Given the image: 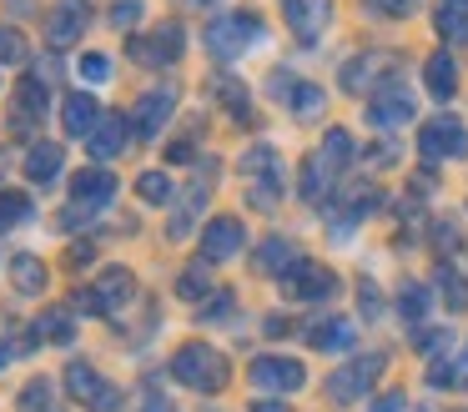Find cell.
Masks as SVG:
<instances>
[{
	"label": "cell",
	"instance_id": "obj_33",
	"mask_svg": "<svg viewBox=\"0 0 468 412\" xmlns=\"http://www.w3.org/2000/svg\"><path fill=\"white\" fill-rule=\"evenodd\" d=\"M438 291H443V301H448L453 312H463V307H468V281L458 277L453 267H438Z\"/></svg>",
	"mask_w": 468,
	"mask_h": 412
},
{
	"label": "cell",
	"instance_id": "obj_34",
	"mask_svg": "<svg viewBox=\"0 0 468 412\" xmlns=\"http://www.w3.org/2000/svg\"><path fill=\"white\" fill-rule=\"evenodd\" d=\"M142 16H146V0H112V10H106V20H112L116 30H132Z\"/></svg>",
	"mask_w": 468,
	"mask_h": 412
},
{
	"label": "cell",
	"instance_id": "obj_1",
	"mask_svg": "<svg viewBox=\"0 0 468 412\" xmlns=\"http://www.w3.org/2000/svg\"><path fill=\"white\" fill-rule=\"evenodd\" d=\"M172 372L182 387H197V392H222L227 377H232V367H227V357L212 347V342H186V347L172 352Z\"/></svg>",
	"mask_w": 468,
	"mask_h": 412
},
{
	"label": "cell",
	"instance_id": "obj_7",
	"mask_svg": "<svg viewBox=\"0 0 468 412\" xmlns=\"http://www.w3.org/2000/svg\"><path fill=\"white\" fill-rule=\"evenodd\" d=\"M247 251V221L242 217H212L202 227V261L207 267H222V261L242 257Z\"/></svg>",
	"mask_w": 468,
	"mask_h": 412
},
{
	"label": "cell",
	"instance_id": "obj_38",
	"mask_svg": "<svg viewBox=\"0 0 468 412\" xmlns=\"http://www.w3.org/2000/svg\"><path fill=\"white\" fill-rule=\"evenodd\" d=\"M176 291H182L186 301H197V297H202V291H207V271H202V261H197L192 271H182V281H176Z\"/></svg>",
	"mask_w": 468,
	"mask_h": 412
},
{
	"label": "cell",
	"instance_id": "obj_21",
	"mask_svg": "<svg viewBox=\"0 0 468 412\" xmlns=\"http://www.w3.org/2000/svg\"><path fill=\"white\" fill-rule=\"evenodd\" d=\"M423 86L433 100H453L458 96V60L448 56V50H438V56L423 60Z\"/></svg>",
	"mask_w": 468,
	"mask_h": 412
},
{
	"label": "cell",
	"instance_id": "obj_4",
	"mask_svg": "<svg viewBox=\"0 0 468 412\" xmlns=\"http://www.w3.org/2000/svg\"><path fill=\"white\" fill-rule=\"evenodd\" d=\"M46 111H51V86H46V80L31 70V76H21V86L11 90V106H5V131H11V136H21V141L41 136Z\"/></svg>",
	"mask_w": 468,
	"mask_h": 412
},
{
	"label": "cell",
	"instance_id": "obj_11",
	"mask_svg": "<svg viewBox=\"0 0 468 412\" xmlns=\"http://www.w3.org/2000/svg\"><path fill=\"white\" fill-rule=\"evenodd\" d=\"M383 352H367V357H357V362H347L343 372H333V382H327V397L333 402H353V397H363L367 387H373V377L383 372Z\"/></svg>",
	"mask_w": 468,
	"mask_h": 412
},
{
	"label": "cell",
	"instance_id": "obj_45",
	"mask_svg": "<svg viewBox=\"0 0 468 412\" xmlns=\"http://www.w3.org/2000/svg\"><path fill=\"white\" fill-rule=\"evenodd\" d=\"M197 5H217V0H197Z\"/></svg>",
	"mask_w": 468,
	"mask_h": 412
},
{
	"label": "cell",
	"instance_id": "obj_27",
	"mask_svg": "<svg viewBox=\"0 0 468 412\" xmlns=\"http://www.w3.org/2000/svg\"><path fill=\"white\" fill-rule=\"evenodd\" d=\"M36 217V201L26 196V191H0V237L16 227H26V221Z\"/></svg>",
	"mask_w": 468,
	"mask_h": 412
},
{
	"label": "cell",
	"instance_id": "obj_30",
	"mask_svg": "<svg viewBox=\"0 0 468 412\" xmlns=\"http://www.w3.org/2000/svg\"><path fill=\"white\" fill-rule=\"evenodd\" d=\"M317 156H323V161H327V166H333V171H343L347 161H353V136H347L343 126H333V131H327V136H323V151H317Z\"/></svg>",
	"mask_w": 468,
	"mask_h": 412
},
{
	"label": "cell",
	"instance_id": "obj_8",
	"mask_svg": "<svg viewBox=\"0 0 468 412\" xmlns=\"http://www.w3.org/2000/svg\"><path fill=\"white\" fill-rule=\"evenodd\" d=\"M182 50H186V26L182 20H162L146 40L142 36L132 40V60H142V66H176Z\"/></svg>",
	"mask_w": 468,
	"mask_h": 412
},
{
	"label": "cell",
	"instance_id": "obj_13",
	"mask_svg": "<svg viewBox=\"0 0 468 412\" xmlns=\"http://www.w3.org/2000/svg\"><path fill=\"white\" fill-rule=\"evenodd\" d=\"M132 146H136L132 116H101V126H96L91 141H86V151H91L96 161H122Z\"/></svg>",
	"mask_w": 468,
	"mask_h": 412
},
{
	"label": "cell",
	"instance_id": "obj_2",
	"mask_svg": "<svg viewBox=\"0 0 468 412\" xmlns=\"http://www.w3.org/2000/svg\"><path fill=\"white\" fill-rule=\"evenodd\" d=\"M136 297V277L126 267H106L91 287H76L71 291V312H86V317H112V312L132 307Z\"/></svg>",
	"mask_w": 468,
	"mask_h": 412
},
{
	"label": "cell",
	"instance_id": "obj_5",
	"mask_svg": "<svg viewBox=\"0 0 468 412\" xmlns=\"http://www.w3.org/2000/svg\"><path fill=\"white\" fill-rule=\"evenodd\" d=\"M277 281H282V291L292 301H327L337 291V271L323 267V261H313V257H297Z\"/></svg>",
	"mask_w": 468,
	"mask_h": 412
},
{
	"label": "cell",
	"instance_id": "obj_19",
	"mask_svg": "<svg viewBox=\"0 0 468 412\" xmlns=\"http://www.w3.org/2000/svg\"><path fill=\"white\" fill-rule=\"evenodd\" d=\"M112 196H116V176H112L106 166H81V171L71 176V201H76V206L101 211Z\"/></svg>",
	"mask_w": 468,
	"mask_h": 412
},
{
	"label": "cell",
	"instance_id": "obj_25",
	"mask_svg": "<svg viewBox=\"0 0 468 412\" xmlns=\"http://www.w3.org/2000/svg\"><path fill=\"white\" fill-rule=\"evenodd\" d=\"M303 257V251L292 247V241H282V237H267L262 247H257V271H267V277H282L292 261Z\"/></svg>",
	"mask_w": 468,
	"mask_h": 412
},
{
	"label": "cell",
	"instance_id": "obj_31",
	"mask_svg": "<svg viewBox=\"0 0 468 412\" xmlns=\"http://www.w3.org/2000/svg\"><path fill=\"white\" fill-rule=\"evenodd\" d=\"M136 196H142L146 206L172 201V176H166V171H142V176H136Z\"/></svg>",
	"mask_w": 468,
	"mask_h": 412
},
{
	"label": "cell",
	"instance_id": "obj_12",
	"mask_svg": "<svg viewBox=\"0 0 468 412\" xmlns=\"http://www.w3.org/2000/svg\"><path fill=\"white\" fill-rule=\"evenodd\" d=\"M247 377H252V387H262V392H297L307 382V372H303L297 357H257L252 367H247Z\"/></svg>",
	"mask_w": 468,
	"mask_h": 412
},
{
	"label": "cell",
	"instance_id": "obj_41",
	"mask_svg": "<svg viewBox=\"0 0 468 412\" xmlns=\"http://www.w3.org/2000/svg\"><path fill=\"white\" fill-rule=\"evenodd\" d=\"M408 402H403V392H388V397H378L373 402V412H403Z\"/></svg>",
	"mask_w": 468,
	"mask_h": 412
},
{
	"label": "cell",
	"instance_id": "obj_15",
	"mask_svg": "<svg viewBox=\"0 0 468 412\" xmlns=\"http://www.w3.org/2000/svg\"><path fill=\"white\" fill-rule=\"evenodd\" d=\"M66 392H71L76 402H86V407H96V412H112L116 402H122L101 377H96L91 362H71V367H66Z\"/></svg>",
	"mask_w": 468,
	"mask_h": 412
},
{
	"label": "cell",
	"instance_id": "obj_37",
	"mask_svg": "<svg viewBox=\"0 0 468 412\" xmlns=\"http://www.w3.org/2000/svg\"><path fill=\"white\" fill-rule=\"evenodd\" d=\"M367 10H373V16H383V20H403L408 10L418 5V0H363Z\"/></svg>",
	"mask_w": 468,
	"mask_h": 412
},
{
	"label": "cell",
	"instance_id": "obj_17",
	"mask_svg": "<svg viewBox=\"0 0 468 412\" xmlns=\"http://www.w3.org/2000/svg\"><path fill=\"white\" fill-rule=\"evenodd\" d=\"M96 126H101V100H96L91 90H71V96L61 100V131L76 141H91Z\"/></svg>",
	"mask_w": 468,
	"mask_h": 412
},
{
	"label": "cell",
	"instance_id": "obj_23",
	"mask_svg": "<svg viewBox=\"0 0 468 412\" xmlns=\"http://www.w3.org/2000/svg\"><path fill=\"white\" fill-rule=\"evenodd\" d=\"M433 26L443 40H468V0H433Z\"/></svg>",
	"mask_w": 468,
	"mask_h": 412
},
{
	"label": "cell",
	"instance_id": "obj_14",
	"mask_svg": "<svg viewBox=\"0 0 468 412\" xmlns=\"http://www.w3.org/2000/svg\"><path fill=\"white\" fill-rule=\"evenodd\" d=\"M282 16L292 26V36L303 46H313V40H323L327 20H333V0H282Z\"/></svg>",
	"mask_w": 468,
	"mask_h": 412
},
{
	"label": "cell",
	"instance_id": "obj_28",
	"mask_svg": "<svg viewBox=\"0 0 468 412\" xmlns=\"http://www.w3.org/2000/svg\"><path fill=\"white\" fill-rule=\"evenodd\" d=\"M353 342H357V337H353V322H343V317L313 327V347H317V352H347Z\"/></svg>",
	"mask_w": 468,
	"mask_h": 412
},
{
	"label": "cell",
	"instance_id": "obj_26",
	"mask_svg": "<svg viewBox=\"0 0 468 412\" xmlns=\"http://www.w3.org/2000/svg\"><path fill=\"white\" fill-rule=\"evenodd\" d=\"M333 176H337V171H333V166H327V161L313 151V156L303 161V181H297V191H303V201H313V206H317V201H323V191L333 186Z\"/></svg>",
	"mask_w": 468,
	"mask_h": 412
},
{
	"label": "cell",
	"instance_id": "obj_24",
	"mask_svg": "<svg viewBox=\"0 0 468 412\" xmlns=\"http://www.w3.org/2000/svg\"><path fill=\"white\" fill-rule=\"evenodd\" d=\"M36 337H46V342H56V347H66V342L76 337V317H71V307H46L41 317H36Z\"/></svg>",
	"mask_w": 468,
	"mask_h": 412
},
{
	"label": "cell",
	"instance_id": "obj_40",
	"mask_svg": "<svg viewBox=\"0 0 468 412\" xmlns=\"http://www.w3.org/2000/svg\"><path fill=\"white\" fill-rule=\"evenodd\" d=\"M197 156V141H172L166 146V166H182V161H192Z\"/></svg>",
	"mask_w": 468,
	"mask_h": 412
},
{
	"label": "cell",
	"instance_id": "obj_44",
	"mask_svg": "<svg viewBox=\"0 0 468 412\" xmlns=\"http://www.w3.org/2000/svg\"><path fill=\"white\" fill-rule=\"evenodd\" d=\"M252 412H287L282 402H252Z\"/></svg>",
	"mask_w": 468,
	"mask_h": 412
},
{
	"label": "cell",
	"instance_id": "obj_35",
	"mask_svg": "<svg viewBox=\"0 0 468 412\" xmlns=\"http://www.w3.org/2000/svg\"><path fill=\"white\" fill-rule=\"evenodd\" d=\"M398 312H403L408 322H418L428 312V287H418V281H408L403 291H398Z\"/></svg>",
	"mask_w": 468,
	"mask_h": 412
},
{
	"label": "cell",
	"instance_id": "obj_22",
	"mask_svg": "<svg viewBox=\"0 0 468 412\" xmlns=\"http://www.w3.org/2000/svg\"><path fill=\"white\" fill-rule=\"evenodd\" d=\"M46 281H51L46 261L36 257V251H16V257H11V287L21 291V297H41Z\"/></svg>",
	"mask_w": 468,
	"mask_h": 412
},
{
	"label": "cell",
	"instance_id": "obj_42",
	"mask_svg": "<svg viewBox=\"0 0 468 412\" xmlns=\"http://www.w3.org/2000/svg\"><path fill=\"white\" fill-rule=\"evenodd\" d=\"M363 312H378V287L373 281H363Z\"/></svg>",
	"mask_w": 468,
	"mask_h": 412
},
{
	"label": "cell",
	"instance_id": "obj_6",
	"mask_svg": "<svg viewBox=\"0 0 468 412\" xmlns=\"http://www.w3.org/2000/svg\"><path fill=\"white\" fill-rule=\"evenodd\" d=\"M242 176L252 181V206H277L282 196V156L272 146H252L242 156Z\"/></svg>",
	"mask_w": 468,
	"mask_h": 412
},
{
	"label": "cell",
	"instance_id": "obj_16",
	"mask_svg": "<svg viewBox=\"0 0 468 412\" xmlns=\"http://www.w3.org/2000/svg\"><path fill=\"white\" fill-rule=\"evenodd\" d=\"M86 20H91L86 0H56V5L46 10V40H51V46H76Z\"/></svg>",
	"mask_w": 468,
	"mask_h": 412
},
{
	"label": "cell",
	"instance_id": "obj_20",
	"mask_svg": "<svg viewBox=\"0 0 468 412\" xmlns=\"http://www.w3.org/2000/svg\"><path fill=\"white\" fill-rule=\"evenodd\" d=\"M367 121L383 126V131L408 126V121H413V96H408V90H378V96L367 100Z\"/></svg>",
	"mask_w": 468,
	"mask_h": 412
},
{
	"label": "cell",
	"instance_id": "obj_29",
	"mask_svg": "<svg viewBox=\"0 0 468 412\" xmlns=\"http://www.w3.org/2000/svg\"><path fill=\"white\" fill-rule=\"evenodd\" d=\"M323 106H327V90L313 86V80H297V90H292V100H287V111H292V116H303V121H313Z\"/></svg>",
	"mask_w": 468,
	"mask_h": 412
},
{
	"label": "cell",
	"instance_id": "obj_3",
	"mask_svg": "<svg viewBox=\"0 0 468 412\" xmlns=\"http://www.w3.org/2000/svg\"><path fill=\"white\" fill-rule=\"evenodd\" d=\"M262 36L267 30H262V20H257V10H227V16H212L207 30H202L207 50H212L217 60H237L247 46H257Z\"/></svg>",
	"mask_w": 468,
	"mask_h": 412
},
{
	"label": "cell",
	"instance_id": "obj_32",
	"mask_svg": "<svg viewBox=\"0 0 468 412\" xmlns=\"http://www.w3.org/2000/svg\"><path fill=\"white\" fill-rule=\"evenodd\" d=\"M31 60V40L16 26H0V66H26Z\"/></svg>",
	"mask_w": 468,
	"mask_h": 412
},
{
	"label": "cell",
	"instance_id": "obj_43",
	"mask_svg": "<svg viewBox=\"0 0 468 412\" xmlns=\"http://www.w3.org/2000/svg\"><path fill=\"white\" fill-rule=\"evenodd\" d=\"M142 412H176V407H172L166 397H146V402H142Z\"/></svg>",
	"mask_w": 468,
	"mask_h": 412
},
{
	"label": "cell",
	"instance_id": "obj_18",
	"mask_svg": "<svg viewBox=\"0 0 468 412\" xmlns=\"http://www.w3.org/2000/svg\"><path fill=\"white\" fill-rule=\"evenodd\" d=\"M61 171H66V146L61 141H31L26 146V181L31 186H51V181H61Z\"/></svg>",
	"mask_w": 468,
	"mask_h": 412
},
{
	"label": "cell",
	"instance_id": "obj_9",
	"mask_svg": "<svg viewBox=\"0 0 468 412\" xmlns=\"http://www.w3.org/2000/svg\"><path fill=\"white\" fill-rule=\"evenodd\" d=\"M418 151H423L428 161H458V156H468V126L458 116H433L423 126V136H418Z\"/></svg>",
	"mask_w": 468,
	"mask_h": 412
},
{
	"label": "cell",
	"instance_id": "obj_36",
	"mask_svg": "<svg viewBox=\"0 0 468 412\" xmlns=\"http://www.w3.org/2000/svg\"><path fill=\"white\" fill-rule=\"evenodd\" d=\"M76 70H81V80H91V86H101V80L112 76V60H106V50H86V56L76 60Z\"/></svg>",
	"mask_w": 468,
	"mask_h": 412
},
{
	"label": "cell",
	"instance_id": "obj_39",
	"mask_svg": "<svg viewBox=\"0 0 468 412\" xmlns=\"http://www.w3.org/2000/svg\"><path fill=\"white\" fill-rule=\"evenodd\" d=\"M91 261H96V247H91V241H76V247L66 251V267H71V271L91 267Z\"/></svg>",
	"mask_w": 468,
	"mask_h": 412
},
{
	"label": "cell",
	"instance_id": "obj_10",
	"mask_svg": "<svg viewBox=\"0 0 468 412\" xmlns=\"http://www.w3.org/2000/svg\"><path fill=\"white\" fill-rule=\"evenodd\" d=\"M176 111V86H152L142 100H136L132 111V126H136V141H156L162 136V126L172 121Z\"/></svg>",
	"mask_w": 468,
	"mask_h": 412
}]
</instances>
